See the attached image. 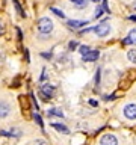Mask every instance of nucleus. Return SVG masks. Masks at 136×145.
<instances>
[{
  "label": "nucleus",
  "mask_w": 136,
  "mask_h": 145,
  "mask_svg": "<svg viewBox=\"0 0 136 145\" xmlns=\"http://www.w3.org/2000/svg\"><path fill=\"white\" fill-rule=\"evenodd\" d=\"M89 104H92V106H98V103H97L95 100H89Z\"/></svg>",
  "instance_id": "nucleus-22"
},
{
  "label": "nucleus",
  "mask_w": 136,
  "mask_h": 145,
  "mask_svg": "<svg viewBox=\"0 0 136 145\" xmlns=\"http://www.w3.org/2000/svg\"><path fill=\"white\" fill-rule=\"evenodd\" d=\"M103 9L106 12H109V8H107V0H103Z\"/></svg>",
  "instance_id": "nucleus-20"
},
{
  "label": "nucleus",
  "mask_w": 136,
  "mask_h": 145,
  "mask_svg": "<svg viewBox=\"0 0 136 145\" xmlns=\"http://www.w3.org/2000/svg\"><path fill=\"white\" fill-rule=\"evenodd\" d=\"M100 144L101 145H118V141H117V138L114 135H104L101 138V141H100Z\"/></svg>",
  "instance_id": "nucleus-4"
},
{
  "label": "nucleus",
  "mask_w": 136,
  "mask_h": 145,
  "mask_svg": "<svg viewBox=\"0 0 136 145\" xmlns=\"http://www.w3.org/2000/svg\"><path fill=\"white\" fill-rule=\"evenodd\" d=\"M73 3H76V5H79V6H82L83 3H85V0H71Z\"/></svg>",
  "instance_id": "nucleus-21"
},
{
  "label": "nucleus",
  "mask_w": 136,
  "mask_h": 145,
  "mask_svg": "<svg viewBox=\"0 0 136 145\" xmlns=\"http://www.w3.org/2000/svg\"><path fill=\"white\" fill-rule=\"evenodd\" d=\"M14 3H15V8H17L18 14H20V15H21V17H24V15H26V14L23 12V9H21V6H20V3H18L17 0H14Z\"/></svg>",
  "instance_id": "nucleus-15"
},
{
  "label": "nucleus",
  "mask_w": 136,
  "mask_h": 145,
  "mask_svg": "<svg viewBox=\"0 0 136 145\" xmlns=\"http://www.w3.org/2000/svg\"><path fill=\"white\" fill-rule=\"evenodd\" d=\"M49 115H58V116H61V118L64 116V113L61 112L59 109H50V110H49Z\"/></svg>",
  "instance_id": "nucleus-13"
},
{
  "label": "nucleus",
  "mask_w": 136,
  "mask_h": 145,
  "mask_svg": "<svg viewBox=\"0 0 136 145\" xmlns=\"http://www.w3.org/2000/svg\"><path fill=\"white\" fill-rule=\"evenodd\" d=\"M76 47H77V42L76 41H71L70 42V50H76Z\"/></svg>",
  "instance_id": "nucleus-18"
},
{
  "label": "nucleus",
  "mask_w": 136,
  "mask_h": 145,
  "mask_svg": "<svg viewBox=\"0 0 136 145\" xmlns=\"http://www.w3.org/2000/svg\"><path fill=\"white\" fill-rule=\"evenodd\" d=\"M88 21H80V20H70L68 21V26L70 27H73V29H79V27H82V26H85Z\"/></svg>",
  "instance_id": "nucleus-9"
},
{
  "label": "nucleus",
  "mask_w": 136,
  "mask_h": 145,
  "mask_svg": "<svg viewBox=\"0 0 136 145\" xmlns=\"http://www.w3.org/2000/svg\"><path fill=\"white\" fill-rule=\"evenodd\" d=\"M94 32L97 33L98 36H106V35H109L110 32V26H109V23H106V21H103L100 24H97L95 27H94Z\"/></svg>",
  "instance_id": "nucleus-2"
},
{
  "label": "nucleus",
  "mask_w": 136,
  "mask_h": 145,
  "mask_svg": "<svg viewBox=\"0 0 136 145\" xmlns=\"http://www.w3.org/2000/svg\"><path fill=\"white\" fill-rule=\"evenodd\" d=\"M124 44H132V46H136V29L130 30L129 36L124 39Z\"/></svg>",
  "instance_id": "nucleus-7"
},
{
  "label": "nucleus",
  "mask_w": 136,
  "mask_h": 145,
  "mask_svg": "<svg viewBox=\"0 0 136 145\" xmlns=\"http://www.w3.org/2000/svg\"><path fill=\"white\" fill-rule=\"evenodd\" d=\"M89 51H91V50H89V47H88V46H82V47H80V53H82L83 56H85L86 53H89Z\"/></svg>",
  "instance_id": "nucleus-16"
},
{
  "label": "nucleus",
  "mask_w": 136,
  "mask_h": 145,
  "mask_svg": "<svg viewBox=\"0 0 136 145\" xmlns=\"http://www.w3.org/2000/svg\"><path fill=\"white\" fill-rule=\"evenodd\" d=\"M124 115L129 119H135L136 118V104H127L124 107Z\"/></svg>",
  "instance_id": "nucleus-3"
},
{
  "label": "nucleus",
  "mask_w": 136,
  "mask_h": 145,
  "mask_svg": "<svg viewBox=\"0 0 136 145\" xmlns=\"http://www.w3.org/2000/svg\"><path fill=\"white\" fill-rule=\"evenodd\" d=\"M130 20H132V21H136V15H132L130 17Z\"/></svg>",
  "instance_id": "nucleus-23"
},
{
  "label": "nucleus",
  "mask_w": 136,
  "mask_h": 145,
  "mask_svg": "<svg viewBox=\"0 0 136 145\" xmlns=\"http://www.w3.org/2000/svg\"><path fill=\"white\" fill-rule=\"evenodd\" d=\"M33 118H35V121H36V122H38V126H39V129H41V130L44 129V126H42V119H41V116H39V115H36V113H35V115H33Z\"/></svg>",
  "instance_id": "nucleus-14"
},
{
  "label": "nucleus",
  "mask_w": 136,
  "mask_h": 145,
  "mask_svg": "<svg viewBox=\"0 0 136 145\" xmlns=\"http://www.w3.org/2000/svg\"><path fill=\"white\" fill-rule=\"evenodd\" d=\"M53 126V129H56L58 131H61V133H64V135H68L70 133V130L65 127V126H62V124H51Z\"/></svg>",
  "instance_id": "nucleus-10"
},
{
  "label": "nucleus",
  "mask_w": 136,
  "mask_h": 145,
  "mask_svg": "<svg viewBox=\"0 0 136 145\" xmlns=\"http://www.w3.org/2000/svg\"><path fill=\"white\" fill-rule=\"evenodd\" d=\"M0 33H3V27H2V24H0Z\"/></svg>",
  "instance_id": "nucleus-24"
},
{
  "label": "nucleus",
  "mask_w": 136,
  "mask_h": 145,
  "mask_svg": "<svg viewBox=\"0 0 136 145\" xmlns=\"http://www.w3.org/2000/svg\"><path fill=\"white\" fill-rule=\"evenodd\" d=\"M11 112V107L8 106V103H0V118H6Z\"/></svg>",
  "instance_id": "nucleus-8"
},
{
  "label": "nucleus",
  "mask_w": 136,
  "mask_h": 145,
  "mask_svg": "<svg viewBox=\"0 0 136 145\" xmlns=\"http://www.w3.org/2000/svg\"><path fill=\"white\" fill-rule=\"evenodd\" d=\"M51 12H53V14H56L58 17H61V18H65V14H64L61 9H58V8H51Z\"/></svg>",
  "instance_id": "nucleus-12"
},
{
  "label": "nucleus",
  "mask_w": 136,
  "mask_h": 145,
  "mask_svg": "<svg viewBox=\"0 0 136 145\" xmlns=\"http://www.w3.org/2000/svg\"><path fill=\"white\" fill-rule=\"evenodd\" d=\"M92 2H98V0H92Z\"/></svg>",
  "instance_id": "nucleus-25"
},
{
  "label": "nucleus",
  "mask_w": 136,
  "mask_h": 145,
  "mask_svg": "<svg viewBox=\"0 0 136 145\" xmlns=\"http://www.w3.org/2000/svg\"><path fill=\"white\" fill-rule=\"evenodd\" d=\"M35 145H47V144H46V141H42V139H36V141H35Z\"/></svg>",
  "instance_id": "nucleus-19"
},
{
  "label": "nucleus",
  "mask_w": 136,
  "mask_h": 145,
  "mask_svg": "<svg viewBox=\"0 0 136 145\" xmlns=\"http://www.w3.org/2000/svg\"><path fill=\"white\" fill-rule=\"evenodd\" d=\"M127 58H129L133 64H136V50H130V51L127 53Z\"/></svg>",
  "instance_id": "nucleus-11"
},
{
  "label": "nucleus",
  "mask_w": 136,
  "mask_h": 145,
  "mask_svg": "<svg viewBox=\"0 0 136 145\" xmlns=\"http://www.w3.org/2000/svg\"><path fill=\"white\" fill-rule=\"evenodd\" d=\"M104 11L103 8H97V11H95V18H98V17H101V12Z\"/></svg>",
  "instance_id": "nucleus-17"
},
{
  "label": "nucleus",
  "mask_w": 136,
  "mask_h": 145,
  "mask_svg": "<svg viewBox=\"0 0 136 145\" xmlns=\"http://www.w3.org/2000/svg\"><path fill=\"white\" fill-rule=\"evenodd\" d=\"M38 30L41 33H44V35L50 33L53 30V21H51L50 18H47V17H42L38 21Z\"/></svg>",
  "instance_id": "nucleus-1"
},
{
  "label": "nucleus",
  "mask_w": 136,
  "mask_h": 145,
  "mask_svg": "<svg viewBox=\"0 0 136 145\" xmlns=\"http://www.w3.org/2000/svg\"><path fill=\"white\" fill-rule=\"evenodd\" d=\"M41 92H42V95L46 98H51L53 94H54V88L51 85H42L41 86Z\"/></svg>",
  "instance_id": "nucleus-5"
},
{
  "label": "nucleus",
  "mask_w": 136,
  "mask_h": 145,
  "mask_svg": "<svg viewBox=\"0 0 136 145\" xmlns=\"http://www.w3.org/2000/svg\"><path fill=\"white\" fill-rule=\"evenodd\" d=\"M98 56H100V53H98L97 50H94V51L86 53L85 56H83V61H85V62H94V61L98 59Z\"/></svg>",
  "instance_id": "nucleus-6"
}]
</instances>
